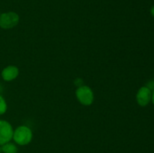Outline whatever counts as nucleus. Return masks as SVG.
I'll use <instances>...</instances> for the list:
<instances>
[{
  "instance_id": "f257e3e1",
  "label": "nucleus",
  "mask_w": 154,
  "mask_h": 153,
  "mask_svg": "<svg viewBox=\"0 0 154 153\" xmlns=\"http://www.w3.org/2000/svg\"><path fill=\"white\" fill-rule=\"evenodd\" d=\"M33 134L28 126L20 125L14 130L13 139L16 144L19 146H26L31 142Z\"/></svg>"
},
{
  "instance_id": "f03ea898",
  "label": "nucleus",
  "mask_w": 154,
  "mask_h": 153,
  "mask_svg": "<svg viewBox=\"0 0 154 153\" xmlns=\"http://www.w3.org/2000/svg\"><path fill=\"white\" fill-rule=\"evenodd\" d=\"M77 99L81 104L90 106L94 100V93L92 88L88 86H81L78 87L75 92Z\"/></svg>"
},
{
  "instance_id": "7ed1b4c3",
  "label": "nucleus",
  "mask_w": 154,
  "mask_h": 153,
  "mask_svg": "<svg viewBox=\"0 0 154 153\" xmlns=\"http://www.w3.org/2000/svg\"><path fill=\"white\" fill-rule=\"evenodd\" d=\"M20 21V16L16 12L8 11L0 15V28L10 29L16 26Z\"/></svg>"
},
{
  "instance_id": "20e7f679",
  "label": "nucleus",
  "mask_w": 154,
  "mask_h": 153,
  "mask_svg": "<svg viewBox=\"0 0 154 153\" xmlns=\"http://www.w3.org/2000/svg\"><path fill=\"white\" fill-rule=\"evenodd\" d=\"M14 129L11 124L5 120H0V146L11 142L13 139Z\"/></svg>"
},
{
  "instance_id": "39448f33",
  "label": "nucleus",
  "mask_w": 154,
  "mask_h": 153,
  "mask_svg": "<svg viewBox=\"0 0 154 153\" xmlns=\"http://www.w3.org/2000/svg\"><path fill=\"white\" fill-rule=\"evenodd\" d=\"M152 91L147 86H142L138 89L136 94L137 103L141 106H146L151 101Z\"/></svg>"
},
{
  "instance_id": "423d86ee",
  "label": "nucleus",
  "mask_w": 154,
  "mask_h": 153,
  "mask_svg": "<svg viewBox=\"0 0 154 153\" xmlns=\"http://www.w3.org/2000/svg\"><path fill=\"white\" fill-rule=\"evenodd\" d=\"M2 77L6 82H10L16 79L19 75V68L15 65H8L2 70Z\"/></svg>"
},
{
  "instance_id": "0eeeda50",
  "label": "nucleus",
  "mask_w": 154,
  "mask_h": 153,
  "mask_svg": "<svg viewBox=\"0 0 154 153\" xmlns=\"http://www.w3.org/2000/svg\"><path fill=\"white\" fill-rule=\"evenodd\" d=\"M2 153H17L18 148L16 144L14 142H8L4 145L1 146Z\"/></svg>"
},
{
  "instance_id": "6e6552de",
  "label": "nucleus",
  "mask_w": 154,
  "mask_h": 153,
  "mask_svg": "<svg viewBox=\"0 0 154 153\" xmlns=\"http://www.w3.org/2000/svg\"><path fill=\"white\" fill-rule=\"evenodd\" d=\"M8 109V105L6 100L0 94V116L3 115L6 112Z\"/></svg>"
},
{
  "instance_id": "1a4fd4ad",
  "label": "nucleus",
  "mask_w": 154,
  "mask_h": 153,
  "mask_svg": "<svg viewBox=\"0 0 154 153\" xmlns=\"http://www.w3.org/2000/svg\"><path fill=\"white\" fill-rule=\"evenodd\" d=\"M145 86H147V88H149L150 90H151L152 92L154 90V81H149L147 83V85Z\"/></svg>"
},
{
  "instance_id": "9d476101",
  "label": "nucleus",
  "mask_w": 154,
  "mask_h": 153,
  "mask_svg": "<svg viewBox=\"0 0 154 153\" xmlns=\"http://www.w3.org/2000/svg\"><path fill=\"white\" fill-rule=\"evenodd\" d=\"M150 14H151L152 16L154 17V5L151 8V9H150Z\"/></svg>"
},
{
  "instance_id": "9b49d317",
  "label": "nucleus",
  "mask_w": 154,
  "mask_h": 153,
  "mask_svg": "<svg viewBox=\"0 0 154 153\" xmlns=\"http://www.w3.org/2000/svg\"><path fill=\"white\" fill-rule=\"evenodd\" d=\"M151 100L153 102V104H154V90L152 92V98H151Z\"/></svg>"
},
{
  "instance_id": "f8f14e48",
  "label": "nucleus",
  "mask_w": 154,
  "mask_h": 153,
  "mask_svg": "<svg viewBox=\"0 0 154 153\" xmlns=\"http://www.w3.org/2000/svg\"><path fill=\"white\" fill-rule=\"evenodd\" d=\"M1 14H2V13H1V12H0V15H1Z\"/></svg>"
},
{
  "instance_id": "ddd939ff",
  "label": "nucleus",
  "mask_w": 154,
  "mask_h": 153,
  "mask_svg": "<svg viewBox=\"0 0 154 153\" xmlns=\"http://www.w3.org/2000/svg\"><path fill=\"white\" fill-rule=\"evenodd\" d=\"M0 153H2V152H0Z\"/></svg>"
},
{
  "instance_id": "4468645a",
  "label": "nucleus",
  "mask_w": 154,
  "mask_h": 153,
  "mask_svg": "<svg viewBox=\"0 0 154 153\" xmlns=\"http://www.w3.org/2000/svg\"><path fill=\"white\" fill-rule=\"evenodd\" d=\"M153 81H154V80H153Z\"/></svg>"
}]
</instances>
